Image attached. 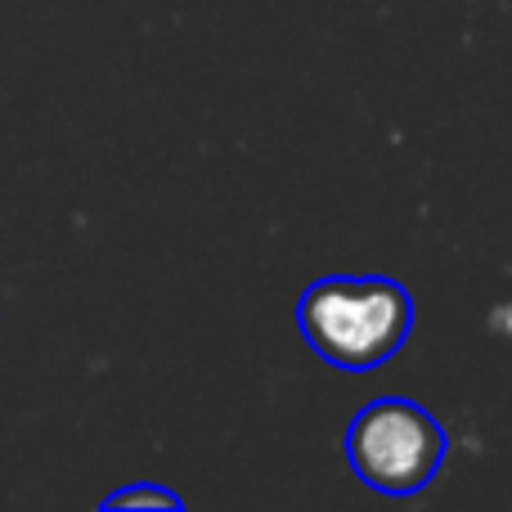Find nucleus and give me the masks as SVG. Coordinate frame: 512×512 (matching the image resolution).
I'll use <instances>...</instances> for the list:
<instances>
[{
  "label": "nucleus",
  "instance_id": "obj_2",
  "mask_svg": "<svg viewBox=\"0 0 512 512\" xmlns=\"http://www.w3.org/2000/svg\"><path fill=\"white\" fill-rule=\"evenodd\" d=\"M450 436L418 400L378 396L346 427V463L369 490L391 499L418 495L441 472Z\"/></svg>",
  "mask_w": 512,
  "mask_h": 512
},
{
  "label": "nucleus",
  "instance_id": "obj_1",
  "mask_svg": "<svg viewBox=\"0 0 512 512\" xmlns=\"http://www.w3.org/2000/svg\"><path fill=\"white\" fill-rule=\"evenodd\" d=\"M306 346L342 373H369L414 333V297L387 274H328L297 301Z\"/></svg>",
  "mask_w": 512,
  "mask_h": 512
},
{
  "label": "nucleus",
  "instance_id": "obj_3",
  "mask_svg": "<svg viewBox=\"0 0 512 512\" xmlns=\"http://www.w3.org/2000/svg\"><path fill=\"white\" fill-rule=\"evenodd\" d=\"M99 508H185V499L176 495V490H162V486H126V490H113V495H104V504Z\"/></svg>",
  "mask_w": 512,
  "mask_h": 512
}]
</instances>
